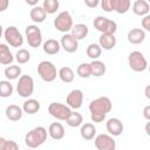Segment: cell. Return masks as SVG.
<instances>
[{"label":"cell","mask_w":150,"mask_h":150,"mask_svg":"<svg viewBox=\"0 0 150 150\" xmlns=\"http://www.w3.org/2000/svg\"><path fill=\"white\" fill-rule=\"evenodd\" d=\"M8 6H9V0H0V12L6 11Z\"/></svg>","instance_id":"cell-40"},{"label":"cell","mask_w":150,"mask_h":150,"mask_svg":"<svg viewBox=\"0 0 150 150\" xmlns=\"http://www.w3.org/2000/svg\"><path fill=\"white\" fill-rule=\"evenodd\" d=\"M127 39L131 45H139L145 40V30L142 28H132L128 32Z\"/></svg>","instance_id":"cell-15"},{"label":"cell","mask_w":150,"mask_h":150,"mask_svg":"<svg viewBox=\"0 0 150 150\" xmlns=\"http://www.w3.org/2000/svg\"><path fill=\"white\" fill-rule=\"evenodd\" d=\"M29 16L35 23H41L46 20L47 13L42 6H33V8L29 12Z\"/></svg>","instance_id":"cell-23"},{"label":"cell","mask_w":150,"mask_h":150,"mask_svg":"<svg viewBox=\"0 0 150 150\" xmlns=\"http://www.w3.org/2000/svg\"><path fill=\"white\" fill-rule=\"evenodd\" d=\"M143 116L146 121H150V105H145L143 109Z\"/></svg>","instance_id":"cell-41"},{"label":"cell","mask_w":150,"mask_h":150,"mask_svg":"<svg viewBox=\"0 0 150 150\" xmlns=\"http://www.w3.org/2000/svg\"><path fill=\"white\" fill-rule=\"evenodd\" d=\"M116 38L115 34H101L98 39V45L104 50H110L116 46Z\"/></svg>","instance_id":"cell-17"},{"label":"cell","mask_w":150,"mask_h":150,"mask_svg":"<svg viewBox=\"0 0 150 150\" xmlns=\"http://www.w3.org/2000/svg\"><path fill=\"white\" fill-rule=\"evenodd\" d=\"M38 73L45 82H53L57 76L56 67L50 61H41L38 66Z\"/></svg>","instance_id":"cell-4"},{"label":"cell","mask_w":150,"mask_h":150,"mask_svg":"<svg viewBox=\"0 0 150 150\" xmlns=\"http://www.w3.org/2000/svg\"><path fill=\"white\" fill-rule=\"evenodd\" d=\"M57 76L60 77V80L64 83H70L74 81V77H75V74H74V70L70 68V67H62L60 68V70L57 71Z\"/></svg>","instance_id":"cell-28"},{"label":"cell","mask_w":150,"mask_h":150,"mask_svg":"<svg viewBox=\"0 0 150 150\" xmlns=\"http://www.w3.org/2000/svg\"><path fill=\"white\" fill-rule=\"evenodd\" d=\"M132 12H134V14H136L138 16H144V15L149 14L150 6L146 0H136L132 4Z\"/></svg>","instance_id":"cell-21"},{"label":"cell","mask_w":150,"mask_h":150,"mask_svg":"<svg viewBox=\"0 0 150 150\" xmlns=\"http://www.w3.org/2000/svg\"><path fill=\"white\" fill-rule=\"evenodd\" d=\"M89 64H90V73H91L93 76L100 77V76H103L105 74L107 67H105V64L102 61L96 59V60H93Z\"/></svg>","instance_id":"cell-26"},{"label":"cell","mask_w":150,"mask_h":150,"mask_svg":"<svg viewBox=\"0 0 150 150\" xmlns=\"http://www.w3.org/2000/svg\"><path fill=\"white\" fill-rule=\"evenodd\" d=\"M71 109L67 105V104H63V103H59V102H53L49 104L48 107V112L56 120H60V121H66L69 115L71 114Z\"/></svg>","instance_id":"cell-8"},{"label":"cell","mask_w":150,"mask_h":150,"mask_svg":"<svg viewBox=\"0 0 150 150\" xmlns=\"http://www.w3.org/2000/svg\"><path fill=\"white\" fill-rule=\"evenodd\" d=\"M6 42L12 47H21L23 45V36L15 26H9L4 32Z\"/></svg>","instance_id":"cell-9"},{"label":"cell","mask_w":150,"mask_h":150,"mask_svg":"<svg viewBox=\"0 0 150 150\" xmlns=\"http://www.w3.org/2000/svg\"><path fill=\"white\" fill-rule=\"evenodd\" d=\"M5 76L7 80H16L18 77L21 76V67L20 66H14V64H11V66H7L5 68V71H4Z\"/></svg>","instance_id":"cell-29"},{"label":"cell","mask_w":150,"mask_h":150,"mask_svg":"<svg viewBox=\"0 0 150 150\" xmlns=\"http://www.w3.org/2000/svg\"><path fill=\"white\" fill-rule=\"evenodd\" d=\"M47 139V129L45 127H36L28 131L25 136V144L28 148H39Z\"/></svg>","instance_id":"cell-2"},{"label":"cell","mask_w":150,"mask_h":150,"mask_svg":"<svg viewBox=\"0 0 150 150\" xmlns=\"http://www.w3.org/2000/svg\"><path fill=\"white\" fill-rule=\"evenodd\" d=\"M112 103L109 97L101 96L95 100H93L89 104V111H90V118L95 123H101L105 120L107 114L111 110Z\"/></svg>","instance_id":"cell-1"},{"label":"cell","mask_w":150,"mask_h":150,"mask_svg":"<svg viewBox=\"0 0 150 150\" xmlns=\"http://www.w3.org/2000/svg\"><path fill=\"white\" fill-rule=\"evenodd\" d=\"M128 63H129L130 69L136 73H142V71L146 70V68H148V61H146L145 56L143 55V53H141L138 50H134L129 54Z\"/></svg>","instance_id":"cell-3"},{"label":"cell","mask_w":150,"mask_h":150,"mask_svg":"<svg viewBox=\"0 0 150 150\" xmlns=\"http://www.w3.org/2000/svg\"><path fill=\"white\" fill-rule=\"evenodd\" d=\"M61 48H63L67 53H75L79 48V40H76L71 34L66 33L60 41Z\"/></svg>","instance_id":"cell-13"},{"label":"cell","mask_w":150,"mask_h":150,"mask_svg":"<svg viewBox=\"0 0 150 150\" xmlns=\"http://www.w3.org/2000/svg\"><path fill=\"white\" fill-rule=\"evenodd\" d=\"M22 110L28 115H34L40 110V102L34 98H28L23 102Z\"/></svg>","instance_id":"cell-27"},{"label":"cell","mask_w":150,"mask_h":150,"mask_svg":"<svg viewBox=\"0 0 150 150\" xmlns=\"http://www.w3.org/2000/svg\"><path fill=\"white\" fill-rule=\"evenodd\" d=\"M94 27L101 34H115L117 30V23L105 16H97L94 19Z\"/></svg>","instance_id":"cell-6"},{"label":"cell","mask_w":150,"mask_h":150,"mask_svg":"<svg viewBox=\"0 0 150 150\" xmlns=\"http://www.w3.org/2000/svg\"><path fill=\"white\" fill-rule=\"evenodd\" d=\"M66 103L70 109H74V110L80 109L82 107V103H83V93H82V90L73 89L68 94V96L66 98Z\"/></svg>","instance_id":"cell-12"},{"label":"cell","mask_w":150,"mask_h":150,"mask_svg":"<svg viewBox=\"0 0 150 150\" xmlns=\"http://www.w3.org/2000/svg\"><path fill=\"white\" fill-rule=\"evenodd\" d=\"M25 1H26V4L29 5V6H36L38 2H39V0H25Z\"/></svg>","instance_id":"cell-43"},{"label":"cell","mask_w":150,"mask_h":150,"mask_svg":"<svg viewBox=\"0 0 150 150\" xmlns=\"http://www.w3.org/2000/svg\"><path fill=\"white\" fill-rule=\"evenodd\" d=\"M5 114H6V117L9 121L16 122V121L21 120L22 114H23V110H22V108H20L16 104H9V105H7V108L5 110Z\"/></svg>","instance_id":"cell-18"},{"label":"cell","mask_w":150,"mask_h":150,"mask_svg":"<svg viewBox=\"0 0 150 150\" xmlns=\"http://www.w3.org/2000/svg\"><path fill=\"white\" fill-rule=\"evenodd\" d=\"M42 7L47 14H54L60 7V2L59 0H43Z\"/></svg>","instance_id":"cell-33"},{"label":"cell","mask_w":150,"mask_h":150,"mask_svg":"<svg viewBox=\"0 0 150 150\" xmlns=\"http://www.w3.org/2000/svg\"><path fill=\"white\" fill-rule=\"evenodd\" d=\"M19 149V145L14 142V141H6V144H5V150H18Z\"/></svg>","instance_id":"cell-38"},{"label":"cell","mask_w":150,"mask_h":150,"mask_svg":"<svg viewBox=\"0 0 150 150\" xmlns=\"http://www.w3.org/2000/svg\"><path fill=\"white\" fill-rule=\"evenodd\" d=\"M145 97L146 98H150V86L149 84L145 87Z\"/></svg>","instance_id":"cell-44"},{"label":"cell","mask_w":150,"mask_h":150,"mask_svg":"<svg viewBox=\"0 0 150 150\" xmlns=\"http://www.w3.org/2000/svg\"><path fill=\"white\" fill-rule=\"evenodd\" d=\"M87 56L93 59V60H96L101 56V53H102V48L100 47L98 43H90L88 47H87Z\"/></svg>","instance_id":"cell-32"},{"label":"cell","mask_w":150,"mask_h":150,"mask_svg":"<svg viewBox=\"0 0 150 150\" xmlns=\"http://www.w3.org/2000/svg\"><path fill=\"white\" fill-rule=\"evenodd\" d=\"M101 8L105 12H111V0H100Z\"/></svg>","instance_id":"cell-36"},{"label":"cell","mask_w":150,"mask_h":150,"mask_svg":"<svg viewBox=\"0 0 150 150\" xmlns=\"http://www.w3.org/2000/svg\"><path fill=\"white\" fill-rule=\"evenodd\" d=\"M105 127H107V131H108L109 135H111V136H120V135L123 132V129H124L122 121L118 120V118H116V117L109 118V120L107 121Z\"/></svg>","instance_id":"cell-14"},{"label":"cell","mask_w":150,"mask_h":150,"mask_svg":"<svg viewBox=\"0 0 150 150\" xmlns=\"http://www.w3.org/2000/svg\"><path fill=\"white\" fill-rule=\"evenodd\" d=\"M73 18L68 11H63L54 19V27L61 33H68L73 27Z\"/></svg>","instance_id":"cell-7"},{"label":"cell","mask_w":150,"mask_h":150,"mask_svg":"<svg viewBox=\"0 0 150 150\" xmlns=\"http://www.w3.org/2000/svg\"><path fill=\"white\" fill-rule=\"evenodd\" d=\"M130 0H111V9L118 14H124L130 9Z\"/></svg>","instance_id":"cell-24"},{"label":"cell","mask_w":150,"mask_h":150,"mask_svg":"<svg viewBox=\"0 0 150 150\" xmlns=\"http://www.w3.org/2000/svg\"><path fill=\"white\" fill-rule=\"evenodd\" d=\"M70 34L76 39V40H82L84 39L87 35H88V26L84 25V23H76V25H73L71 29H70Z\"/></svg>","instance_id":"cell-25"},{"label":"cell","mask_w":150,"mask_h":150,"mask_svg":"<svg viewBox=\"0 0 150 150\" xmlns=\"http://www.w3.org/2000/svg\"><path fill=\"white\" fill-rule=\"evenodd\" d=\"M76 74L82 77V79H88L89 76H91V73H90V64L89 63H81L79 64V67L76 68Z\"/></svg>","instance_id":"cell-35"},{"label":"cell","mask_w":150,"mask_h":150,"mask_svg":"<svg viewBox=\"0 0 150 150\" xmlns=\"http://www.w3.org/2000/svg\"><path fill=\"white\" fill-rule=\"evenodd\" d=\"M82 122H83V117H82V115H81L80 112H77V111H71V114L69 115V117L66 120V123H67L69 127H71V128H77V127H80V125L82 124Z\"/></svg>","instance_id":"cell-30"},{"label":"cell","mask_w":150,"mask_h":150,"mask_svg":"<svg viewBox=\"0 0 150 150\" xmlns=\"http://www.w3.org/2000/svg\"><path fill=\"white\" fill-rule=\"evenodd\" d=\"M15 60L18 61L19 64H25V63H27V62L30 60V53H29L27 49L21 48V49H19V50L16 52V54H15Z\"/></svg>","instance_id":"cell-34"},{"label":"cell","mask_w":150,"mask_h":150,"mask_svg":"<svg viewBox=\"0 0 150 150\" xmlns=\"http://www.w3.org/2000/svg\"><path fill=\"white\" fill-rule=\"evenodd\" d=\"M84 4L89 8H96L100 5V0H84Z\"/></svg>","instance_id":"cell-39"},{"label":"cell","mask_w":150,"mask_h":150,"mask_svg":"<svg viewBox=\"0 0 150 150\" xmlns=\"http://www.w3.org/2000/svg\"><path fill=\"white\" fill-rule=\"evenodd\" d=\"M47 132H48V135H49L53 139H55V141L62 139V138L64 137V134H66L64 128H63V125H62L60 122H53V123L49 125Z\"/></svg>","instance_id":"cell-16"},{"label":"cell","mask_w":150,"mask_h":150,"mask_svg":"<svg viewBox=\"0 0 150 150\" xmlns=\"http://www.w3.org/2000/svg\"><path fill=\"white\" fill-rule=\"evenodd\" d=\"M16 91L21 97H29L34 93V80L29 75H21L16 84Z\"/></svg>","instance_id":"cell-5"},{"label":"cell","mask_w":150,"mask_h":150,"mask_svg":"<svg viewBox=\"0 0 150 150\" xmlns=\"http://www.w3.org/2000/svg\"><path fill=\"white\" fill-rule=\"evenodd\" d=\"M42 48H43V52L48 55H55L60 52L61 49V45L57 40L55 39H48L43 42L42 45Z\"/></svg>","instance_id":"cell-20"},{"label":"cell","mask_w":150,"mask_h":150,"mask_svg":"<svg viewBox=\"0 0 150 150\" xmlns=\"http://www.w3.org/2000/svg\"><path fill=\"white\" fill-rule=\"evenodd\" d=\"M142 27L144 28V30H150V15L149 14H146V15H144L143 16V19H142Z\"/></svg>","instance_id":"cell-37"},{"label":"cell","mask_w":150,"mask_h":150,"mask_svg":"<svg viewBox=\"0 0 150 150\" xmlns=\"http://www.w3.org/2000/svg\"><path fill=\"white\" fill-rule=\"evenodd\" d=\"M13 84L9 82V80H2L0 81V97H9L13 94Z\"/></svg>","instance_id":"cell-31"},{"label":"cell","mask_w":150,"mask_h":150,"mask_svg":"<svg viewBox=\"0 0 150 150\" xmlns=\"http://www.w3.org/2000/svg\"><path fill=\"white\" fill-rule=\"evenodd\" d=\"M14 56L9 50V47L6 43H0V64L9 66L12 64Z\"/></svg>","instance_id":"cell-19"},{"label":"cell","mask_w":150,"mask_h":150,"mask_svg":"<svg viewBox=\"0 0 150 150\" xmlns=\"http://www.w3.org/2000/svg\"><path fill=\"white\" fill-rule=\"evenodd\" d=\"M27 42L32 48H38L42 43V33L36 25H29L25 29Z\"/></svg>","instance_id":"cell-10"},{"label":"cell","mask_w":150,"mask_h":150,"mask_svg":"<svg viewBox=\"0 0 150 150\" xmlns=\"http://www.w3.org/2000/svg\"><path fill=\"white\" fill-rule=\"evenodd\" d=\"M2 34H4V29H2V26L0 25V38L2 36Z\"/></svg>","instance_id":"cell-46"},{"label":"cell","mask_w":150,"mask_h":150,"mask_svg":"<svg viewBox=\"0 0 150 150\" xmlns=\"http://www.w3.org/2000/svg\"><path fill=\"white\" fill-rule=\"evenodd\" d=\"M6 138L0 137V150H5V144H6Z\"/></svg>","instance_id":"cell-42"},{"label":"cell","mask_w":150,"mask_h":150,"mask_svg":"<svg viewBox=\"0 0 150 150\" xmlns=\"http://www.w3.org/2000/svg\"><path fill=\"white\" fill-rule=\"evenodd\" d=\"M95 146L97 150H115L116 149V142L114 139V136L108 134H100L95 136Z\"/></svg>","instance_id":"cell-11"},{"label":"cell","mask_w":150,"mask_h":150,"mask_svg":"<svg viewBox=\"0 0 150 150\" xmlns=\"http://www.w3.org/2000/svg\"><path fill=\"white\" fill-rule=\"evenodd\" d=\"M149 128H150V122H148L146 125H145V132H146L148 136H150V129Z\"/></svg>","instance_id":"cell-45"},{"label":"cell","mask_w":150,"mask_h":150,"mask_svg":"<svg viewBox=\"0 0 150 150\" xmlns=\"http://www.w3.org/2000/svg\"><path fill=\"white\" fill-rule=\"evenodd\" d=\"M80 134L81 137L86 141H91L96 136V128L94 127L93 123H84L80 125Z\"/></svg>","instance_id":"cell-22"}]
</instances>
